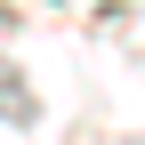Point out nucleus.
Wrapping results in <instances>:
<instances>
[{
    "instance_id": "1",
    "label": "nucleus",
    "mask_w": 145,
    "mask_h": 145,
    "mask_svg": "<svg viewBox=\"0 0 145 145\" xmlns=\"http://www.w3.org/2000/svg\"><path fill=\"white\" fill-rule=\"evenodd\" d=\"M0 113H8V121H32V105H24V81H16V72H0Z\"/></svg>"
}]
</instances>
